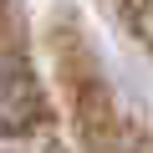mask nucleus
Returning <instances> with one entry per match:
<instances>
[{
	"instance_id": "nucleus-3",
	"label": "nucleus",
	"mask_w": 153,
	"mask_h": 153,
	"mask_svg": "<svg viewBox=\"0 0 153 153\" xmlns=\"http://www.w3.org/2000/svg\"><path fill=\"white\" fill-rule=\"evenodd\" d=\"M133 153H153V133H148V138H138V148H133Z\"/></svg>"
},
{
	"instance_id": "nucleus-1",
	"label": "nucleus",
	"mask_w": 153,
	"mask_h": 153,
	"mask_svg": "<svg viewBox=\"0 0 153 153\" xmlns=\"http://www.w3.org/2000/svg\"><path fill=\"white\" fill-rule=\"evenodd\" d=\"M51 56H56V82H61V97L71 107L76 138L87 148H112V138H117V107H112L102 66L92 61L87 36L71 21H56L51 26Z\"/></svg>"
},
{
	"instance_id": "nucleus-2",
	"label": "nucleus",
	"mask_w": 153,
	"mask_h": 153,
	"mask_svg": "<svg viewBox=\"0 0 153 153\" xmlns=\"http://www.w3.org/2000/svg\"><path fill=\"white\" fill-rule=\"evenodd\" d=\"M112 5V16L123 21V31L153 56V0H107Z\"/></svg>"
}]
</instances>
